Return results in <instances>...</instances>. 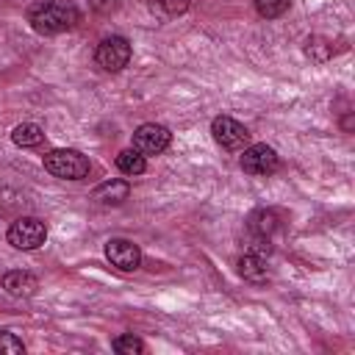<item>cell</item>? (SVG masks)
<instances>
[{"label": "cell", "instance_id": "6da1fadb", "mask_svg": "<svg viewBox=\"0 0 355 355\" xmlns=\"http://www.w3.org/2000/svg\"><path fill=\"white\" fill-rule=\"evenodd\" d=\"M80 14L69 3H55V0H42L28 8V22L36 33L42 36H55L64 31H72L78 25Z\"/></svg>", "mask_w": 355, "mask_h": 355}, {"label": "cell", "instance_id": "7a4b0ae2", "mask_svg": "<svg viewBox=\"0 0 355 355\" xmlns=\"http://www.w3.org/2000/svg\"><path fill=\"white\" fill-rule=\"evenodd\" d=\"M42 164L53 178H61V180H80L89 175V158L72 147H58L44 153Z\"/></svg>", "mask_w": 355, "mask_h": 355}, {"label": "cell", "instance_id": "3957f363", "mask_svg": "<svg viewBox=\"0 0 355 355\" xmlns=\"http://www.w3.org/2000/svg\"><path fill=\"white\" fill-rule=\"evenodd\" d=\"M6 239H8V244H11L14 250L31 252V250H39V247L44 244V239H47V225H44L42 219H36V216H17V219L11 222Z\"/></svg>", "mask_w": 355, "mask_h": 355}, {"label": "cell", "instance_id": "277c9868", "mask_svg": "<svg viewBox=\"0 0 355 355\" xmlns=\"http://www.w3.org/2000/svg\"><path fill=\"white\" fill-rule=\"evenodd\" d=\"M211 136H214V141H216L222 150H230V153H241V150L250 144V130H247L239 119H233V116H227V114L214 116V122H211Z\"/></svg>", "mask_w": 355, "mask_h": 355}, {"label": "cell", "instance_id": "5b68a950", "mask_svg": "<svg viewBox=\"0 0 355 355\" xmlns=\"http://www.w3.org/2000/svg\"><path fill=\"white\" fill-rule=\"evenodd\" d=\"M130 42L125 36H105L100 44H97V53H94V61L100 69L105 72H119L128 67L130 61Z\"/></svg>", "mask_w": 355, "mask_h": 355}, {"label": "cell", "instance_id": "8992f818", "mask_svg": "<svg viewBox=\"0 0 355 355\" xmlns=\"http://www.w3.org/2000/svg\"><path fill=\"white\" fill-rule=\"evenodd\" d=\"M241 169L252 178H269L272 172H277L280 158L269 144H247L241 150Z\"/></svg>", "mask_w": 355, "mask_h": 355}, {"label": "cell", "instance_id": "52a82bcc", "mask_svg": "<svg viewBox=\"0 0 355 355\" xmlns=\"http://www.w3.org/2000/svg\"><path fill=\"white\" fill-rule=\"evenodd\" d=\"M172 141V133L164 125L155 122H144L133 130V150H139L144 158L147 155H161Z\"/></svg>", "mask_w": 355, "mask_h": 355}, {"label": "cell", "instance_id": "ba28073f", "mask_svg": "<svg viewBox=\"0 0 355 355\" xmlns=\"http://www.w3.org/2000/svg\"><path fill=\"white\" fill-rule=\"evenodd\" d=\"M105 258L119 272H133L141 263V250L130 239H108L105 241Z\"/></svg>", "mask_w": 355, "mask_h": 355}, {"label": "cell", "instance_id": "9c48e42d", "mask_svg": "<svg viewBox=\"0 0 355 355\" xmlns=\"http://www.w3.org/2000/svg\"><path fill=\"white\" fill-rule=\"evenodd\" d=\"M0 286L11 294V297H33L36 288H39V280L31 275V272H22V269H14V272H6Z\"/></svg>", "mask_w": 355, "mask_h": 355}, {"label": "cell", "instance_id": "30bf717a", "mask_svg": "<svg viewBox=\"0 0 355 355\" xmlns=\"http://www.w3.org/2000/svg\"><path fill=\"white\" fill-rule=\"evenodd\" d=\"M128 194H130V183H128V180H116V178L100 183V186L92 191V197H94L100 205H119V202L128 200Z\"/></svg>", "mask_w": 355, "mask_h": 355}, {"label": "cell", "instance_id": "8fae6325", "mask_svg": "<svg viewBox=\"0 0 355 355\" xmlns=\"http://www.w3.org/2000/svg\"><path fill=\"white\" fill-rule=\"evenodd\" d=\"M239 275H241L244 280H250V283H266L269 272H266L263 255H258V252H244V255L239 258Z\"/></svg>", "mask_w": 355, "mask_h": 355}, {"label": "cell", "instance_id": "7c38bea8", "mask_svg": "<svg viewBox=\"0 0 355 355\" xmlns=\"http://www.w3.org/2000/svg\"><path fill=\"white\" fill-rule=\"evenodd\" d=\"M280 227V222H277V214L272 211V208H258V211H252V216H250V233L252 236H258V239H272V233Z\"/></svg>", "mask_w": 355, "mask_h": 355}, {"label": "cell", "instance_id": "4fadbf2b", "mask_svg": "<svg viewBox=\"0 0 355 355\" xmlns=\"http://www.w3.org/2000/svg\"><path fill=\"white\" fill-rule=\"evenodd\" d=\"M11 141L17 147H39L44 141V130L36 122H22L11 130Z\"/></svg>", "mask_w": 355, "mask_h": 355}, {"label": "cell", "instance_id": "5bb4252c", "mask_svg": "<svg viewBox=\"0 0 355 355\" xmlns=\"http://www.w3.org/2000/svg\"><path fill=\"white\" fill-rule=\"evenodd\" d=\"M116 169H119L122 175H130V178H136V175H141V172L147 169V158H144L139 150L128 147V150L116 153Z\"/></svg>", "mask_w": 355, "mask_h": 355}, {"label": "cell", "instance_id": "9a60e30c", "mask_svg": "<svg viewBox=\"0 0 355 355\" xmlns=\"http://www.w3.org/2000/svg\"><path fill=\"white\" fill-rule=\"evenodd\" d=\"M111 347H114V352H119V355H141V352H147V344H144L139 336H133V333L116 336V338L111 341Z\"/></svg>", "mask_w": 355, "mask_h": 355}, {"label": "cell", "instance_id": "2e32d148", "mask_svg": "<svg viewBox=\"0 0 355 355\" xmlns=\"http://www.w3.org/2000/svg\"><path fill=\"white\" fill-rule=\"evenodd\" d=\"M291 0H255V11L258 17L263 19H275V17H283L288 11Z\"/></svg>", "mask_w": 355, "mask_h": 355}, {"label": "cell", "instance_id": "e0dca14e", "mask_svg": "<svg viewBox=\"0 0 355 355\" xmlns=\"http://www.w3.org/2000/svg\"><path fill=\"white\" fill-rule=\"evenodd\" d=\"M305 53L313 58V61H327L330 55H333V44L327 42V39H322V36H313V39H308V44H305Z\"/></svg>", "mask_w": 355, "mask_h": 355}, {"label": "cell", "instance_id": "ac0fdd59", "mask_svg": "<svg viewBox=\"0 0 355 355\" xmlns=\"http://www.w3.org/2000/svg\"><path fill=\"white\" fill-rule=\"evenodd\" d=\"M25 344L11 330H0V355H22Z\"/></svg>", "mask_w": 355, "mask_h": 355}, {"label": "cell", "instance_id": "d6986e66", "mask_svg": "<svg viewBox=\"0 0 355 355\" xmlns=\"http://www.w3.org/2000/svg\"><path fill=\"white\" fill-rule=\"evenodd\" d=\"M158 8L164 14H169V17H178V14H183L189 8V0H158Z\"/></svg>", "mask_w": 355, "mask_h": 355}, {"label": "cell", "instance_id": "ffe728a7", "mask_svg": "<svg viewBox=\"0 0 355 355\" xmlns=\"http://www.w3.org/2000/svg\"><path fill=\"white\" fill-rule=\"evenodd\" d=\"M89 8L97 14H108L114 8V0H89Z\"/></svg>", "mask_w": 355, "mask_h": 355}]
</instances>
